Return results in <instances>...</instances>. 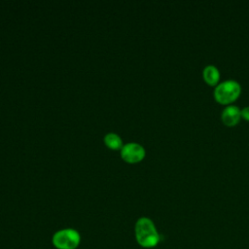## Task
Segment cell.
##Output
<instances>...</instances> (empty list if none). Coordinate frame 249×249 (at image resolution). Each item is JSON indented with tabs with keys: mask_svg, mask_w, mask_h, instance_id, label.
<instances>
[{
	"mask_svg": "<svg viewBox=\"0 0 249 249\" xmlns=\"http://www.w3.org/2000/svg\"><path fill=\"white\" fill-rule=\"evenodd\" d=\"M203 79L209 85H216L220 79V72L219 69L212 64H208L204 67L202 71Z\"/></svg>",
	"mask_w": 249,
	"mask_h": 249,
	"instance_id": "obj_6",
	"label": "cell"
},
{
	"mask_svg": "<svg viewBox=\"0 0 249 249\" xmlns=\"http://www.w3.org/2000/svg\"><path fill=\"white\" fill-rule=\"evenodd\" d=\"M53 243L57 249H75L80 243V234L73 229H64L53 234Z\"/></svg>",
	"mask_w": 249,
	"mask_h": 249,
	"instance_id": "obj_3",
	"label": "cell"
},
{
	"mask_svg": "<svg viewBox=\"0 0 249 249\" xmlns=\"http://www.w3.org/2000/svg\"><path fill=\"white\" fill-rule=\"evenodd\" d=\"M121 157L124 160L129 163L140 161L145 157V149L142 145L136 142L124 144L121 149Z\"/></svg>",
	"mask_w": 249,
	"mask_h": 249,
	"instance_id": "obj_4",
	"label": "cell"
},
{
	"mask_svg": "<svg viewBox=\"0 0 249 249\" xmlns=\"http://www.w3.org/2000/svg\"><path fill=\"white\" fill-rule=\"evenodd\" d=\"M135 236L138 244L145 248L154 247L160 241V234L154 223L146 217H142L136 222Z\"/></svg>",
	"mask_w": 249,
	"mask_h": 249,
	"instance_id": "obj_1",
	"label": "cell"
},
{
	"mask_svg": "<svg viewBox=\"0 0 249 249\" xmlns=\"http://www.w3.org/2000/svg\"><path fill=\"white\" fill-rule=\"evenodd\" d=\"M241 117V110L236 105H228L222 111V120L227 125H234Z\"/></svg>",
	"mask_w": 249,
	"mask_h": 249,
	"instance_id": "obj_5",
	"label": "cell"
},
{
	"mask_svg": "<svg viewBox=\"0 0 249 249\" xmlns=\"http://www.w3.org/2000/svg\"><path fill=\"white\" fill-rule=\"evenodd\" d=\"M241 117L249 121V106H246L241 110Z\"/></svg>",
	"mask_w": 249,
	"mask_h": 249,
	"instance_id": "obj_8",
	"label": "cell"
},
{
	"mask_svg": "<svg viewBox=\"0 0 249 249\" xmlns=\"http://www.w3.org/2000/svg\"><path fill=\"white\" fill-rule=\"evenodd\" d=\"M241 91L239 83L235 80L229 79L218 84L214 89L216 100L223 104H229L235 100Z\"/></svg>",
	"mask_w": 249,
	"mask_h": 249,
	"instance_id": "obj_2",
	"label": "cell"
},
{
	"mask_svg": "<svg viewBox=\"0 0 249 249\" xmlns=\"http://www.w3.org/2000/svg\"><path fill=\"white\" fill-rule=\"evenodd\" d=\"M104 143L112 150H119L124 146L121 136L115 132L107 133L104 136Z\"/></svg>",
	"mask_w": 249,
	"mask_h": 249,
	"instance_id": "obj_7",
	"label": "cell"
}]
</instances>
